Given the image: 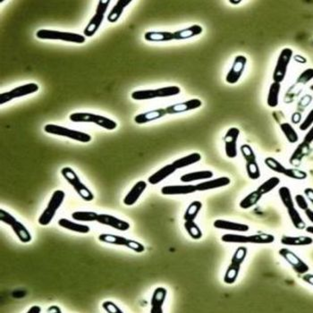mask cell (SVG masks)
<instances>
[{
    "mask_svg": "<svg viewBox=\"0 0 313 313\" xmlns=\"http://www.w3.org/2000/svg\"><path fill=\"white\" fill-rule=\"evenodd\" d=\"M275 242V236L271 234H256L250 235V244H269Z\"/></svg>",
    "mask_w": 313,
    "mask_h": 313,
    "instance_id": "ab89813d",
    "label": "cell"
},
{
    "mask_svg": "<svg viewBox=\"0 0 313 313\" xmlns=\"http://www.w3.org/2000/svg\"><path fill=\"white\" fill-rule=\"evenodd\" d=\"M279 254L281 255L283 259L292 267L293 271L299 275H304L310 271L308 264H306L305 261H303L298 255L292 252V250L287 248H282L279 250Z\"/></svg>",
    "mask_w": 313,
    "mask_h": 313,
    "instance_id": "4fadbf2b",
    "label": "cell"
},
{
    "mask_svg": "<svg viewBox=\"0 0 313 313\" xmlns=\"http://www.w3.org/2000/svg\"><path fill=\"white\" fill-rule=\"evenodd\" d=\"M69 119L74 123H92L109 131L117 127V122L114 120L92 113H74L70 115Z\"/></svg>",
    "mask_w": 313,
    "mask_h": 313,
    "instance_id": "7a4b0ae2",
    "label": "cell"
},
{
    "mask_svg": "<svg viewBox=\"0 0 313 313\" xmlns=\"http://www.w3.org/2000/svg\"><path fill=\"white\" fill-rule=\"evenodd\" d=\"M230 4H234V5H238L241 3V1H229Z\"/></svg>",
    "mask_w": 313,
    "mask_h": 313,
    "instance_id": "91938a15",
    "label": "cell"
},
{
    "mask_svg": "<svg viewBox=\"0 0 313 313\" xmlns=\"http://www.w3.org/2000/svg\"><path fill=\"white\" fill-rule=\"evenodd\" d=\"M221 240L225 243L229 244H250V235H242V234H224Z\"/></svg>",
    "mask_w": 313,
    "mask_h": 313,
    "instance_id": "b9f144b4",
    "label": "cell"
},
{
    "mask_svg": "<svg viewBox=\"0 0 313 313\" xmlns=\"http://www.w3.org/2000/svg\"><path fill=\"white\" fill-rule=\"evenodd\" d=\"M305 215H306V217L308 218L309 220L312 222V223L313 224V210L312 209H307L305 211Z\"/></svg>",
    "mask_w": 313,
    "mask_h": 313,
    "instance_id": "11a10c76",
    "label": "cell"
},
{
    "mask_svg": "<svg viewBox=\"0 0 313 313\" xmlns=\"http://www.w3.org/2000/svg\"><path fill=\"white\" fill-rule=\"evenodd\" d=\"M310 149V145L309 144H300L297 147L296 150L292 153V157L290 159V163L292 165H298L303 159V157L308 153Z\"/></svg>",
    "mask_w": 313,
    "mask_h": 313,
    "instance_id": "74e56055",
    "label": "cell"
},
{
    "mask_svg": "<svg viewBox=\"0 0 313 313\" xmlns=\"http://www.w3.org/2000/svg\"><path fill=\"white\" fill-rule=\"evenodd\" d=\"M197 191L196 186H167L161 189L163 195H185Z\"/></svg>",
    "mask_w": 313,
    "mask_h": 313,
    "instance_id": "cb8c5ba5",
    "label": "cell"
},
{
    "mask_svg": "<svg viewBox=\"0 0 313 313\" xmlns=\"http://www.w3.org/2000/svg\"><path fill=\"white\" fill-rule=\"evenodd\" d=\"M281 244L287 246H308L313 244V238L311 236H288L284 235L281 238Z\"/></svg>",
    "mask_w": 313,
    "mask_h": 313,
    "instance_id": "4316f807",
    "label": "cell"
},
{
    "mask_svg": "<svg viewBox=\"0 0 313 313\" xmlns=\"http://www.w3.org/2000/svg\"><path fill=\"white\" fill-rule=\"evenodd\" d=\"M36 36L41 40H59L67 42L82 43L85 42L84 35L73 32H59L51 30H39L36 32Z\"/></svg>",
    "mask_w": 313,
    "mask_h": 313,
    "instance_id": "52a82bcc",
    "label": "cell"
},
{
    "mask_svg": "<svg viewBox=\"0 0 313 313\" xmlns=\"http://www.w3.org/2000/svg\"><path fill=\"white\" fill-rule=\"evenodd\" d=\"M202 105V102L201 100L192 99V100H189V101H185V102L176 103L174 105L168 106L166 108V110L167 112V114L174 115V114H179V113H183V112L191 111L193 109H197V108L201 107Z\"/></svg>",
    "mask_w": 313,
    "mask_h": 313,
    "instance_id": "e0dca14e",
    "label": "cell"
},
{
    "mask_svg": "<svg viewBox=\"0 0 313 313\" xmlns=\"http://www.w3.org/2000/svg\"><path fill=\"white\" fill-rule=\"evenodd\" d=\"M265 164L270 169L278 173V174H282L283 169L285 168V167L283 166L281 162H279L277 159L271 158V157H268L265 159Z\"/></svg>",
    "mask_w": 313,
    "mask_h": 313,
    "instance_id": "f6af8a7d",
    "label": "cell"
},
{
    "mask_svg": "<svg viewBox=\"0 0 313 313\" xmlns=\"http://www.w3.org/2000/svg\"><path fill=\"white\" fill-rule=\"evenodd\" d=\"M144 39L151 42H167L174 41V32H148L144 34Z\"/></svg>",
    "mask_w": 313,
    "mask_h": 313,
    "instance_id": "83f0119b",
    "label": "cell"
},
{
    "mask_svg": "<svg viewBox=\"0 0 313 313\" xmlns=\"http://www.w3.org/2000/svg\"><path fill=\"white\" fill-rule=\"evenodd\" d=\"M283 205L287 209L288 216L291 219L293 227L299 230H303L306 229V224L303 221V218L301 217L300 213L295 208L294 201L292 199V193L288 187L283 186L278 191Z\"/></svg>",
    "mask_w": 313,
    "mask_h": 313,
    "instance_id": "6da1fadb",
    "label": "cell"
},
{
    "mask_svg": "<svg viewBox=\"0 0 313 313\" xmlns=\"http://www.w3.org/2000/svg\"><path fill=\"white\" fill-rule=\"evenodd\" d=\"M310 89H311V90H313V85H311V87H310Z\"/></svg>",
    "mask_w": 313,
    "mask_h": 313,
    "instance_id": "94428289",
    "label": "cell"
},
{
    "mask_svg": "<svg viewBox=\"0 0 313 313\" xmlns=\"http://www.w3.org/2000/svg\"><path fill=\"white\" fill-rule=\"evenodd\" d=\"M147 188V183L145 181H139L128 192L127 195L124 199V203L126 206H133L134 203L138 201L139 198L142 196L144 191Z\"/></svg>",
    "mask_w": 313,
    "mask_h": 313,
    "instance_id": "d6986e66",
    "label": "cell"
},
{
    "mask_svg": "<svg viewBox=\"0 0 313 313\" xmlns=\"http://www.w3.org/2000/svg\"><path fill=\"white\" fill-rule=\"evenodd\" d=\"M44 131L46 133H50V134L63 136V137L72 139V140H75V141L81 142V143H84V144L90 143L91 141V136L88 133L75 131V130H72L69 128L60 126V125H53V124H49V125H45Z\"/></svg>",
    "mask_w": 313,
    "mask_h": 313,
    "instance_id": "5b68a950",
    "label": "cell"
},
{
    "mask_svg": "<svg viewBox=\"0 0 313 313\" xmlns=\"http://www.w3.org/2000/svg\"><path fill=\"white\" fill-rule=\"evenodd\" d=\"M282 175H286L289 178H292L294 180H305L308 177V174L303 170L297 169V168H287L283 171Z\"/></svg>",
    "mask_w": 313,
    "mask_h": 313,
    "instance_id": "ee69618b",
    "label": "cell"
},
{
    "mask_svg": "<svg viewBox=\"0 0 313 313\" xmlns=\"http://www.w3.org/2000/svg\"><path fill=\"white\" fill-rule=\"evenodd\" d=\"M313 142V125L311 127V129L309 130L308 133H306V135L304 136V139H303V143L304 144H309L311 145L312 143Z\"/></svg>",
    "mask_w": 313,
    "mask_h": 313,
    "instance_id": "816d5d0a",
    "label": "cell"
},
{
    "mask_svg": "<svg viewBox=\"0 0 313 313\" xmlns=\"http://www.w3.org/2000/svg\"><path fill=\"white\" fill-rule=\"evenodd\" d=\"M102 307L103 309L106 311V313H122L123 312L120 310L119 307H117V305H116L115 303H112V302H109V301H106V302H104L103 304H102Z\"/></svg>",
    "mask_w": 313,
    "mask_h": 313,
    "instance_id": "681fc988",
    "label": "cell"
},
{
    "mask_svg": "<svg viewBox=\"0 0 313 313\" xmlns=\"http://www.w3.org/2000/svg\"><path fill=\"white\" fill-rule=\"evenodd\" d=\"M230 183H231V180L229 177L222 176V177H218L216 179L205 181L203 183L196 185L197 191H204L213 190V189H218V188L229 186Z\"/></svg>",
    "mask_w": 313,
    "mask_h": 313,
    "instance_id": "603a6c76",
    "label": "cell"
},
{
    "mask_svg": "<svg viewBox=\"0 0 313 313\" xmlns=\"http://www.w3.org/2000/svg\"><path fill=\"white\" fill-rule=\"evenodd\" d=\"M203 29L199 24H194L190 27H187L186 29L179 30L174 32V37L175 41H182V40H188L192 37L198 36L202 34Z\"/></svg>",
    "mask_w": 313,
    "mask_h": 313,
    "instance_id": "484cf974",
    "label": "cell"
},
{
    "mask_svg": "<svg viewBox=\"0 0 313 313\" xmlns=\"http://www.w3.org/2000/svg\"><path fill=\"white\" fill-rule=\"evenodd\" d=\"M294 201L296 202V205L300 208L302 210H306L309 209V204L306 198L302 194H296L294 197Z\"/></svg>",
    "mask_w": 313,
    "mask_h": 313,
    "instance_id": "f907efd6",
    "label": "cell"
},
{
    "mask_svg": "<svg viewBox=\"0 0 313 313\" xmlns=\"http://www.w3.org/2000/svg\"><path fill=\"white\" fill-rule=\"evenodd\" d=\"M241 266L238 262H234V261H231V264L229 266L228 270L226 271V274L224 276V282L227 285H233L235 283L237 277H238L239 273H240V270H241Z\"/></svg>",
    "mask_w": 313,
    "mask_h": 313,
    "instance_id": "d6a6232c",
    "label": "cell"
},
{
    "mask_svg": "<svg viewBox=\"0 0 313 313\" xmlns=\"http://www.w3.org/2000/svg\"><path fill=\"white\" fill-rule=\"evenodd\" d=\"M47 312L52 313H61V310H60L58 306H55V305H54V306L49 307V308L47 310Z\"/></svg>",
    "mask_w": 313,
    "mask_h": 313,
    "instance_id": "9f6ffc18",
    "label": "cell"
},
{
    "mask_svg": "<svg viewBox=\"0 0 313 313\" xmlns=\"http://www.w3.org/2000/svg\"><path fill=\"white\" fill-rule=\"evenodd\" d=\"M202 208V203L199 201L191 202L186 209V213L184 215V219L187 220H194L197 218L198 214L201 211Z\"/></svg>",
    "mask_w": 313,
    "mask_h": 313,
    "instance_id": "f35d334b",
    "label": "cell"
},
{
    "mask_svg": "<svg viewBox=\"0 0 313 313\" xmlns=\"http://www.w3.org/2000/svg\"><path fill=\"white\" fill-rule=\"evenodd\" d=\"M313 79V68H309L305 71H303V73L300 75L298 77L297 84H305L309 83L310 81Z\"/></svg>",
    "mask_w": 313,
    "mask_h": 313,
    "instance_id": "7dc6e473",
    "label": "cell"
},
{
    "mask_svg": "<svg viewBox=\"0 0 313 313\" xmlns=\"http://www.w3.org/2000/svg\"><path fill=\"white\" fill-rule=\"evenodd\" d=\"M181 89L178 86H168L156 90H136L132 93L134 101H148L156 98H167L180 94Z\"/></svg>",
    "mask_w": 313,
    "mask_h": 313,
    "instance_id": "3957f363",
    "label": "cell"
},
{
    "mask_svg": "<svg viewBox=\"0 0 313 313\" xmlns=\"http://www.w3.org/2000/svg\"><path fill=\"white\" fill-rule=\"evenodd\" d=\"M280 184V179L276 176H273L269 178L268 180L265 181L264 183H262L259 187H258V191L260 192V194L265 195L267 193L271 192L272 190H274L276 186Z\"/></svg>",
    "mask_w": 313,
    "mask_h": 313,
    "instance_id": "8d00e7d4",
    "label": "cell"
},
{
    "mask_svg": "<svg viewBox=\"0 0 313 313\" xmlns=\"http://www.w3.org/2000/svg\"><path fill=\"white\" fill-rule=\"evenodd\" d=\"M201 159H202V155L194 152V153L187 155L186 157H183L181 159H176L172 164L175 166L176 169H180V168H184L188 166L195 164L197 162H199Z\"/></svg>",
    "mask_w": 313,
    "mask_h": 313,
    "instance_id": "1f68e13d",
    "label": "cell"
},
{
    "mask_svg": "<svg viewBox=\"0 0 313 313\" xmlns=\"http://www.w3.org/2000/svg\"><path fill=\"white\" fill-rule=\"evenodd\" d=\"M247 64L246 57L239 55L234 59V63L231 69L226 76V82L229 84H235L244 74V70Z\"/></svg>",
    "mask_w": 313,
    "mask_h": 313,
    "instance_id": "2e32d148",
    "label": "cell"
},
{
    "mask_svg": "<svg viewBox=\"0 0 313 313\" xmlns=\"http://www.w3.org/2000/svg\"><path fill=\"white\" fill-rule=\"evenodd\" d=\"M213 226L216 229L227 230V231H233V232H239V233L248 232L250 229L249 226L246 224L235 223V222L224 220V219L215 220Z\"/></svg>",
    "mask_w": 313,
    "mask_h": 313,
    "instance_id": "ffe728a7",
    "label": "cell"
},
{
    "mask_svg": "<svg viewBox=\"0 0 313 313\" xmlns=\"http://www.w3.org/2000/svg\"><path fill=\"white\" fill-rule=\"evenodd\" d=\"M167 114V112L166 110V108H159V109H155V110L144 112L142 114H139L134 117V122L138 125H144V124H147V123L160 119V118L165 117Z\"/></svg>",
    "mask_w": 313,
    "mask_h": 313,
    "instance_id": "7402d4cb",
    "label": "cell"
},
{
    "mask_svg": "<svg viewBox=\"0 0 313 313\" xmlns=\"http://www.w3.org/2000/svg\"><path fill=\"white\" fill-rule=\"evenodd\" d=\"M61 174L64 176V179L74 187L75 191L83 200H84L85 202H91L94 199L93 193L87 186L81 182L79 176L76 175V173L71 167H65L62 168Z\"/></svg>",
    "mask_w": 313,
    "mask_h": 313,
    "instance_id": "277c9868",
    "label": "cell"
},
{
    "mask_svg": "<svg viewBox=\"0 0 313 313\" xmlns=\"http://www.w3.org/2000/svg\"><path fill=\"white\" fill-rule=\"evenodd\" d=\"M167 291L164 287H158L151 298V313H163V304L165 303V300L167 297Z\"/></svg>",
    "mask_w": 313,
    "mask_h": 313,
    "instance_id": "44dd1931",
    "label": "cell"
},
{
    "mask_svg": "<svg viewBox=\"0 0 313 313\" xmlns=\"http://www.w3.org/2000/svg\"><path fill=\"white\" fill-rule=\"evenodd\" d=\"M240 135V130L237 127L230 128L224 136L225 151L229 159L237 157V141Z\"/></svg>",
    "mask_w": 313,
    "mask_h": 313,
    "instance_id": "9a60e30c",
    "label": "cell"
},
{
    "mask_svg": "<svg viewBox=\"0 0 313 313\" xmlns=\"http://www.w3.org/2000/svg\"><path fill=\"white\" fill-rule=\"evenodd\" d=\"M185 229L187 233L194 240H199L202 237V232L199 226L197 225L194 220H187L185 222Z\"/></svg>",
    "mask_w": 313,
    "mask_h": 313,
    "instance_id": "60d3db41",
    "label": "cell"
},
{
    "mask_svg": "<svg viewBox=\"0 0 313 313\" xmlns=\"http://www.w3.org/2000/svg\"><path fill=\"white\" fill-rule=\"evenodd\" d=\"M262 194H260L258 190L251 191L247 196L244 197V199L239 203V206L243 209H248L251 207L255 206L258 202H260L262 198Z\"/></svg>",
    "mask_w": 313,
    "mask_h": 313,
    "instance_id": "e575fe53",
    "label": "cell"
},
{
    "mask_svg": "<svg viewBox=\"0 0 313 313\" xmlns=\"http://www.w3.org/2000/svg\"><path fill=\"white\" fill-rule=\"evenodd\" d=\"M303 280L304 282H306L307 284H309V285H311V286H313V274H308V273H306V274H304L303 276Z\"/></svg>",
    "mask_w": 313,
    "mask_h": 313,
    "instance_id": "db71d44e",
    "label": "cell"
},
{
    "mask_svg": "<svg viewBox=\"0 0 313 313\" xmlns=\"http://www.w3.org/2000/svg\"><path fill=\"white\" fill-rule=\"evenodd\" d=\"M99 214L92 211H75L72 214V218L76 221H86V222H92L97 221Z\"/></svg>",
    "mask_w": 313,
    "mask_h": 313,
    "instance_id": "7bdbcfd3",
    "label": "cell"
},
{
    "mask_svg": "<svg viewBox=\"0 0 313 313\" xmlns=\"http://www.w3.org/2000/svg\"><path fill=\"white\" fill-rule=\"evenodd\" d=\"M304 194H305V196H306V198L308 199L309 201H310V202L313 203V188H306V189L304 190Z\"/></svg>",
    "mask_w": 313,
    "mask_h": 313,
    "instance_id": "f5cc1de1",
    "label": "cell"
},
{
    "mask_svg": "<svg viewBox=\"0 0 313 313\" xmlns=\"http://www.w3.org/2000/svg\"><path fill=\"white\" fill-rule=\"evenodd\" d=\"M313 125V108L309 112L307 117L303 120L302 124L300 125V130L301 131H307L309 128L312 127Z\"/></svg>",
    "mask_w": 313,
    "mask_h": 313,
    "instance_id": "c3c4849f",
    "label": "cell"
},
{
    "mask_svg": "<svg viewBox=\"0 0 313 313\" xmlns=\"http://www.w3.org/2000/svg\"><path fill=\"white\" fill-rule=\"evenodd\" d=\"M109 4H110V0L99 1L95 15L90 19V22L88 23V25L84 29L83 35L85 37H92L96 32H98L102 21L104 20L105 14H106V9H107Z\"/></svg>",
    "mask_w": 313,
    "mask_h": 313,
    "instance_id": "30bf717a",
    "label": "cell"
},
{
    "mask_svg": "<svg viewBox=\"0 0 313 313\" xmlns=\"http://www.w3.org/2000/svg\"><path fill=\"white\" fill-rule=\"evenodd\" d=\"M175 170H176V168H175L174 165H167V166L163 167L162 168H160L159 171H157L153 175H150L148 181H149V184L152 185V186L158 185L160 182H162L172 174H174Z\"/></svg>",
    "mask_w": 313,
    "mask_h": 313,
    "instance_id": "d4e9b609",
    "label": "cell"
},
{
    "mask_svg": "<svg viewBox=\"0 0 313 313\" xmlns=\"http://www.w3.org/2000/svg\"><path fill=\"white\" fill-rule=\"evenodd\" d=\"M97 222L111 227L119 231H127L128 229H130V224L128 223L127 221H125L107 214H99Z\"/></svg>",
    "mask_w": 313,
    "mask_h": 313,
    "instance_id": "ac0fdd59",
    "label": "cell"
},
{
    "mask_svg": "<svg viewBox=\"0 0 313 313\" xmlns=\"http://www.w3.org/2000/svg\"><path fill=\"white\" fill-rule=\"evenodd\" d=\"M281 90V83L273 82L271 83L269 94L267 98V104L270 107H276L279 103V95Z\"/></svg>",
    "mask_w": 313,
    "mask_h": 313,
    "instance_id": "f546056e",
    "label": "cell"
},
{
    "mask_svg": "<svg viewBox=\"0 0 313 313\" xmlns=\"http://www.w3.org/2000/svg\"><path fill=\"white\" fill-rule=\"evenodd\" d=\"M240 150L246 161V172L248 177L251 180L259 179L261 173L253 149L248 144H244L241 146Z\"/></svg>",
    "mask_w": 313,
    "mask_h": 313,
    "instance_id": "9c48e42d",
    "label": "cell"
},
{
    "mask_svg": "<svg viewBox=\"0 0 313 313\" xmlns=\"http://www.w3.org/2000/svg\"><path fill=\"white\" fill-rule=\"evenodd\" d=\"M246 256H247V248L244 247V246H240L235 250L231 261H234V262H238L240 264H243Z\"/></svg>",
    "mask_w": 313,
    "mask_h": 313,
    "instance_id": "bcb514c9",
    "label": "cell"
},
{
    "mask_svg": "<svg viewBox=\"0 0 313 313\" xmlns=\"http://www.w3.org/2000/svg\"><path fill=\"white\" fill-rule=\"evenodd\" d=\"M212 171L209 170H202V171H196L192 173H188L186 175L181 176V181L183 183H191L194 181L206 180L213 177Z\"/></svg>",
    "mask_w": 313,
    "mask_h": 313,
    "instance_id": "f1b7e54d",
    "label": "cell"
},
{
    "mask_svg": "<svg viewBox=\"0 0 313 313\" xmlns=\"http://www.w3.org/2000/svg\"><path fill=\"white\" fill-rule=\"evenodd\" d=\"M39 90V86L36 83H28V84L21 85L16 87L15 89L11 90L7 92H2L0 94V104L3 105L8 101L15 100L17 98H21L23 96L30 95Z\"/></svg>",
    "mask_w": 313,
    "mask_h": 313,
    "instance_id": "5bb4252c",
    "label": "cell"
},
{
    "mask_svg": "<svg viewBox=\"0 0 313 313\" xmlns=\"http://www.w3.org/2000/svg\"><path fill=\"white\" fill-rule=\"evenodd\" d=\"M42 312V309L39 306H32V308L28 311V313H40Z\"/></svg>",
    "mask_w": 313,
    "mask_h": 313,
    "instance_id": "6f0895ef",
    "label": "cell"
},
{
    "mask_svg": "<svg viewBox=\"0 0 313 313\" xmlns=\"http://www.w3.org/2000/svg\"><path fill=\"white\" fill-rule=\"evenodd\" d=\"M292 49L289 48L282 49L281 52L278 56V59L276 60V66L273 72V80L276 83H281L287 76V70L289 64L292 60Z\"/></svg>",
    "mask_w": 313,
    "mask_h": 313,
    "instance_id": "8fae6325",
    "label": "cell"
},
{
    "mask_svg": "<svg viewBox=\"0 0 313 313\" xmlns=\"http://www.w3.org/2000/svg\"><path fill=\"white\" fill-rule=\"evenodd\" d=\"M99 239L103 243L106 244H115V245H120V246H125L129 249L133 250L137 253H142L145 250V247L144 244L139 243L137 241L131 240V239L125 238L119 235L115 234H101L99 236Z\"/></svg>",
    "mask_w": 313,
    "mask_h": 313,
    "instance_id": "7c38bea8",
    "label": "cell"
},
{
    "mask_svg": "<svg viewBox=\"0 0 313 313\" xmlns=\"http://www.w3.org/2000/svg\"><path fill=\"white\" fill-rule=\"evenodd\" d=\"M132 1H124V0H118L117 4L115 6L112 8L110 13L107 16V21L110 22H116V21L120 18V16H122L123 12L125 10V8L127 5L131 4Z\"/></svg>",
    "mask_w": 313,
    "mask_h": 313,
    "instance_id": "836d02e7",
    "label": "cell"
},
{
    "mask_svg": "<svg viewBox=\"0 0 313 313\" xmlns=\"http://www.w3.org/2000/svg\"><path fill=\"white\" fill-rule=\"evenodd\" d=\"M64 197H65L64 191H61V190L54 191L46 209L43 211L41 217L39 218L40 225L48 226V224L52 221V219L56 215V212L58 211L59 207L63 204Z\"/></svg>",
    "mask_w": 313,
    "mask_h": 313,
    "instance_id": "8992f818",
    "label": "cell"
},
{
    "mask_svg": "<svg viewBox=\"0 0 313 313\" xmlns=\"http://www.w3.org/2000/svg\"><path fill=\"white\" fill-rule=\"evenodd\" d=\"M280 129L282 133H284V135L286 136V138L290 144H295L299 141L297 132L289 123H282L280 125Z\"/></svg>",
    "mask_w": 313,
    "mask_h": 313,
    "instance_id": "d590c367",
    "label": "cell"
},
{
    "mask_svg": "<svg viewBox=\"0 0 313 313\" xmlns=\"http://www.w3.org/2000/svg\"><path fill=\"white\" fill-rule=\"evenodd\" d=\"M59 225L63 228V229H67L70 231H74V232H77V233H81V234H87L90 232V229L86 226V225H83V224H77L70 221L66 218H61L59 219Z\"/></svg>",
    "mask_w": 313,
    "mask_h": 313,
    "instance_id": "4dcf8cb0",
    "label": "cell"
},
{
    "mask_svg": "<svg viewBox=\"0 0 313 313\" xmlns=\"http://www.w3.org/2000/svg\"><path fill=\"white\" fill-rule=\"evenodd\" d=\"M0 220L3 223L10 226L11 229L14 230V232L16 233L17 237L21 243L26 244L32 241V235L28 231V229L21 222H19L16 218H14L10 213L5 211L2 209H0Z\"/></svg>",
    "mask_w": 313,
    "mask_h": 313,
    "instance_id": "ba28073f",
    "label": "cell"
},
{
    "mask_svg": "<svg viewBox=\"0 0 313 313\" xmlns=\"http://www.w3.org/2000/svg\"><path fill=\"white\" fill-rule=\"evenodd\" d=\"M305 230H306V232H307V233H309V234H313V226H310V227H307V228L305 229Z\"/></svg>",
    "mask_w": 313,
    "mask_h": 313,
    "instance_id": "680465c9",
    "label": "cell"
}]
</instances>
